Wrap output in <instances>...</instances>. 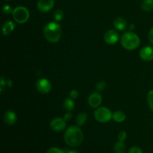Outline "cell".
<instances>
[{
	"label": "cell",
	"instance_id": "1",
	"mask_svg": "<svg viewBox=\"0 0 153 153\" xmlns=\"http://www.w3.org/2000/svg\"><path fill=\"white\" fill-rule=\"evenodd\" d=\"M64 141L71 147H76L81 145L84 139V134L79 126H72L64 133Z\"/></svg>",
	"mask_w": 153,
	"mask_h": 153
},
{
	"label": "cell",
	"instance_id": "2",
	"mask_svg": "<svg viewBox=\"0 0 153 153\" xmlns=\"http://www.w3.org/2000/svg\"><path fill=\"white\" fill-rule=\"evenodd\" d=\"M43 34L46 40L49 42L57 43L59 41L61 37V25L57 22H49L43 28Z\"/></svg>",
	"mask_w": 153,
	"mask_h": 153
},
{
	"label": "cell",
	"instance_id": "3",
	"mask_svg": "<svg viewBox=\"0 0 153 153\" xmlns=\"http://www.w3.org/2000/svg\"><path fill=\"white\" fill-rule=\"evenodd\" d=\"M123 47L128 50H134L139 46L140 40L137 34L132 31H128L123 34L120 39Z\"/></svg>",
	"mask_w": 153,
	"mask_h": 153
},
{
	"label": "cell",
	"instance_id": "4",
	"mask_svg": "<svg viewBox=\"0 0 153 153\" xmlns=\"http://www.w3.org/2000/svg\"><path fill=\"white\" fill-rule=\"evenodd\" d=\"M13 17L16 22L23 24L26 22L29 19V11L26 7L23 6H19L13 9Z\"/></svg>",
	"mask_w": 153,
	"mask_h": 153
},
{
	"label": "cell",
	"instance_id": "5",
	"mask_svg": "<svg viewBox=\"0 0 153 153\" xmlns=\"http://www.w3.org/2000/svg\"><path fill=\"white\" fill-rule=\"evenodd\" d=\"M112 116H113V114L107 108H98L94 111V117L96 120L101 123H106L109 122L112 119Z\"/></svg>",
	"mask_w": 153,
	"mask_h": 153
},
{
	"label": "cell",
	"instance_id": "6",
	"mask_svg": "<svg viewBox=\"0 0 153 153\" xmlns=\"http://www.w3.org/2000/svg\"><path fill=\"white\" fill-rule=\"evenodd\" d=\"M36 88L40 94H46L50 92L52 85L48 79H40L36 82Z\"/></svg>",
	"mask_w": 153,
	"mask_h": 153
},
{
	"label": "cell",
	"instance_id": "7",
	"mask_svg": "<svg viewBox=\"0 0 153 153\" xmlns=\"http://www.w3.org/2000/svg\"><path fill=\"white\" fill-rule=\"evenodd\" d=\"M67 126V121L64 118L56 117L52 120L50 123V127L53 131L56 132L64 131Z\"/></svg>",
	"mask_w": 153,
	"mask_h": 153
},
{
	"label": "cell",
	"instance_id": "8",
	"mask_svg": "<svg viewBox=\"0 0 153 153\" xmlns=\"http://www.w3.org/2000/svg\"><path fill=\"white\" fill-rule=\"evenodd\" d=\"M55 5L54 0H39L37 7L40 12L46 13L52 10Z\"/></svg>",
	"mask_w": 153,
	"mask_h": 153
},
{
	"label": "cell",
	"instance_id": "9",
	"mask_svg": "<svg viewBox=\"0 0 153 153\" xmlns=\"http://www.w3.org/2000/svg\"><path fill=\"white\" fill-rule=\"evenodd\" d=\"M104 39L105 43H107L108 44L114 45L117 43L119 40V34L115 30H108L105 34Z\"/></svg>",
	"mask_w": 153,
	"mask_h": 153
},
{
	"label": "cell",
	"instance_id": "10",
	"mask_svg": "<svg viewBox=\"0 0 153 153\" xmlns=\"http://www.w3.org/2000/svg\"><path fill=\"white\" fill-rule=\"evenodd\" d=\"M102 97L101 94L97 92L93 93L88 97V104L91 107L94 108H98L102 104Z\"/></svg>",
	"mask_w": 153,
	"mask_h": 153
},
{
	"label": "cell",
	"instance_id": "11",
	"mask_svg": "<svg viewBox=\"0 0 153 153\" xmlns=\"http://www.w3.org/2000/svg\"><path fill=\"white\" fill-rule=\"evenodd\" d=\"M140 57L143 61H150L153 60V46H146L142 48L140 52Z\"/></svg>",
	"mask_w": 153,
	"mask_h": 153
},
{
	"label": "cell",
	"instance_id": "12",
	"mask_svg": "<svg viewBox=\"0 0 153 153\" xmlns=\"http://www.w3.org/2000/svg\"><path fill=\"white\" fill-rule=\"evenodd\" d=\"M17 120L16 114L13 111H7L4 114V121L7 125L12 126L15 124V123Z\"/></svg>",
	"mask_w": 153,
	"mask_h": 153
},
{
	"label": "cell",
	"instance_id": "13",
	"mask_svg": "<svg viewBox=\"0 0 153 153\" xmlns=\"http://www.w3.org/2000/svg\"><path fill=\"white\" fill-rule=\"evenodd\" d=\"M114 26L117 28V30L120 31H123L127 27V22L126 21V19H124L123 18L118 17L116 18L114 21Z\"/></svg>",
	"mask_w": 153,
	"mask_h": 153
},
{
	"label": "cell",
	"instance_id": "14",
	"mask_svg": "<svg viewBox=\"0 0 153 153\" xmlns=\"http://www.w3.org/2000/svg\"><path fill=\"white\" fill-rule=\"evenodd\" d=\"M15 28V24L12 21H7L2 26V33L4 35L10 34Z\"/></svg>",
	"mask_w": 153,
	"mask_h": 153
},
{
	"label": "cell",
	"instance_id": "15",
	"mask_svg": "<svg viewBox=\"0 0 153 153\" xmlns=\"http://www.w3.org/2000/svg\"><path fill=\"white\" fill-rule=\"evenodd\" d=\"M126 118L125 113L123 112L122 111H117L114 113L113 114V116H112V119L117 123H122Z\"/></svg>",
	"mask_w": 153,
	"mask_h": 153
},
{
	"label": "cell",
	"instance_id": "16",
	"mask_svg": "<svg viewBox=\"0 0 153 153\" xmlns=\"http://www.w3.org/2000/svg\"><path fill=\"white\" fill-rule=\"evenodd\" d=\"M88 120V115L85 113H80L77 116L76 120V125L79 126H84L87 123Z\"/></svg>",
	"mask_w": 153,
	"mask_h": 153
},
{
	"label": "cell",
	"instance_id": "17",
	"mask_svg": "<svg viewBox=\"0 0 153 153\" xmlns=\"http://www.w3.org/2000/svg\"><path fill=\"white\" fill-rule=\"evenodd\" d=\"M64 108L67 111H72L75 108V103L73 99L67 98L65 99L64 101Z\"/></svg>",
	"mask_w": 153,
	"mask_h": 153
},
{
	"label": "cell",
	"instance_id": "18",
	"mask_svg": "<svg viewBox=\"0 0 153 153\" xmlns=\"http://www.w3.org/2000/svg\"><path fill=\"white\" fill-rule=\"evenodd\" d=\"M126 151V145L124 142L117 141L114 146V152L115 153H124Z\"/></svg>",
	"mask_w": 153,
	"mask_h": 153
},
{
	"label": "cell",
	"instance_id": "19",
	"mask_svg": "<svg viewBox=\"0 0 153 153\" xmlns=\"http://www.w3.org/2000/svg\"><path fill=\"white\" fill-rule=\"evenodd\" d=\"M141 8L146 12L151 11L153 9V0H143L141 4Z\"/></svg>",
	"mask_w": 153,
	"mask_h": 153
},
{
	"label": "cell",
	"instance_id": "20",
	"mask_svg": "<svg viewBox=\"0 0 153 153\" xmlns=\"http://www.w3.org/2000/svg\"><path fill=\"white\" fill-rule=\"evenodd\" d=\"M53 16L56 22H59V21L62 20L63 18H64V12L61 9H58L54 12Z\"/></svg>",
	"mask_w": 153,
	"mask_h": 153
},
{
	"label": "cell",
	"instance_id": "21",
	"mask_svg": "<svg viewBox=\"0 0 153 153\" xmlns=\"http://www.w3.org/2000/svg\"><path fill=\"white\" fill-rule=\"evenodd\" d=\"M147 102L149 108L153 111V90L149 91L147 94Z\"/></svg>",
	"mask_w": 153,
	"mask_h": 153
},
{
	"label": "cell",
	"instance_id": "22",
	"mask_svg": "<svg viewBox=\"0 0 153 153\" xmlns=\"http://www.w3.org/2000/svg\"><path fill=\"white\" fill-rule=\"evenodd\" d=\"M97 89L98 91H103L106 87V83L104 81H100L97 84Z\"/></svg>",
	"mask_w": 153,
	"mask_h": 153
},
{
	"label": "cell",
	"instance_id": "23",
	"mask_svg": "<svg viewBox=\"0 0 153 153\" xmlns=\"http://www.w3.org/2000/svg\"><path fill=\"white\" fill-rule=\"evenodd\" d=\"M127 139V133L125 131H122L118 134V140L124 142Z\"/></svg>",
	"mask_w": 153,
	"mask_h": 153
},
{
	"label": "cell",
	"instance_id": "24",
	"mask_svg": "<svg viewBox=\"0 0 153 153\" xmlns=\"http://www.w3.org/2000/svg\"><path fill=\"white\" fill-rule=\"evenodd\" d=\"M46 153H65V152L63 151L62 149H59V148L51 147L50 149H48L47 152Z\"/></svg>",
	"mask_w": 153,
	"mask_h": 153
},
{
	"label": "cell",
	"instance_id": "25",
	"mask_svg": "<svg viewBox=\"0 0 153 153\" xmlns=\"http://www.w3.org/2000/svg\"><path fill=\"white\" fill-rule=\"evenodd\" d=\"M2 10L5 14H10V13H13V10H12L11 7L7 5V4H6V5H4V7H3Z\"/></svg>",
	"mask_w": 153,
	"mask_h": 153
},
{
	"label": "cell",
	"instance_id": "26",
	"mask_svg": "<svg viewBox=\"0 0 153 153\" xmlns=\"http://www.w3.org/2000/svg\"><path fill=\"white\" fill-rule=\"evenodd\" d=\"M128 153H143V151L138 146H133L129 149Z\"/></svg>",
	"mask_w": 153,
	"mask_h": 153
},
{
	"label": "cell",
	"instance_id": "27",
	"mask_svg": "<svg viewBox=\"0 0 153 153\" xmlns=\"http://www.w3.org/2000/svg\"><path fill=\"white\" fill-rule=\"evenodd\" d=\"M78 97H79V92H78V91H76V90H73V91H70V98L73 99V100H75V99L77 98Z\"/></svg>",
	"mask_w": 153,
	"mask_h": 153
},
{
	"label": "cell",
	"instance_id": "28",
	"mask_svg": "<svg viewBox=\"0 0 153 153\" xmlns=\"http://www.w3.org/2000/svg\"><path fill=\"white\" fill-rule=\"evenodd\" d=\"M72 117H73V114H72L71 112L68 111L67 113H66L65 114H64V118L65 119L66 121H69V120H70V119L72 118Z\"/></svg>",
	"mask_w": 153,
	"mask_h": 153
},
{
	"label": "cell",
	"instance_id": "29",
	"mask_svg": "<svg viewBox=\"0 0 153 153\" xmlns=\"http://www.w3.org/2000/svg\"><path fill=\"white\" fill-rule=\"evenodd\" d=\"M148 37H149V42H150V43L153 45V27L151 28L150 31H149V36H148Z\"/></svg>",
	"mask_w": 153,
	"mask_h": 153
},
{
	"label": "cell",
	"instance_id": "30",
	"mask_svg": "<svg viewBox=\"0 0 153 153\" xmlns=\"http://www.w3.org/2000/svg\"><path fill=\"white\" fill-rule=\"evenodd\" d=\"M65 153H80V152L77 150H67V152H65Z\"/></svg>",
	"mask_w": 153,
	"mask_h": 153
},
{
	"label": "cell",
	"instance_id": "31",
	"mask_svg": "<svg viewBox=\"0 0 153 153\" xmlns=\"http://www.w3.org/2000/svg\"><path fill=\"white\" fill-rule=\"evenodd\" d=\"M134 28H135V27H134V24H131V25H130V26H129V29L130 30H131V31H132V30L134 29Z\"/></svg>",
	"mask_w": 153,
	"mask_h": 153
},
{
	"label": "cell",
	"instance_id": "32",
	"mask_svg": "<svg viewBox=\"0 0 153 153\" xmlns=\"http://www.w3.org/2000/svg\"><path fill=\"white\" fill-rule=\"evenodd\" d=\"M6 1H9V0H6Z\"/></svg>",
	"mask_w": 153,
	"mask_h": 153
}]
</instances>
